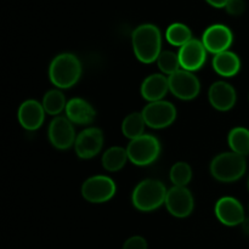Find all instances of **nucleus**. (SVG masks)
Returning a JSON list of instances; mask_svg holds the SVG:
<instances>
[{"label": "nucleus", "mask_w": 249, "mask_h": 249, "mask_svg": "<svg viewBox=\"0 0 249 249\" xmlns=\"http://www.w3.org/2000/svg\"><path fill=\"white\" fill-rule=\"evenodd\" d=\"M116 182L106 175H94L82 185V196L90 203H105L116 195Z\"/></svg>", "instance_id": "obj_6"}, {"label": "nucleus", "mask_w": 249, "mask_h": 249, "mask_svg": "<svg viewBox=\"0 0 249 249\" xmlns=\"http://www.w3.org/2000/svg\"><path fill=\"white\" fill-rule=\"evenodd\" d=\"M215 216L223 225L237 226L242 225L247 218L242 203L235 197H221L215 203Z\"/></svg>", "instance_id": "obj_13"}, {"label": "nucleus", "mask_w": 249, "mask_h": 249, "mask_svg": "<svg viewBox=\"0 0 249 249\" xmlns=\"http://www.w3.org/2000/svg\"><path fill=\"white\" fill-rule=\"evenodd\" d=\"M168 190L162 181L145 179L139 182L131 195V203L140 212H152L165 203Z\"/></svg>", "instance_id": "obj_3"}, {"label": "nucleus", "mask_w": 249, "mask_h": 249, "mask_svg": "<svg viewBox=\"0 0 249 249\" xmlns=\"http://www.w3.org/2000/svg\"><path fill=\"white\" fill-rule=\"evenodd\" d=\"M123 249H147V241L141 236H133L124 242Z\"/></svg>", "instance_id": "obj_28"}, {"label": "nucleus", "mask_w": 249, "mask_h": 249, "mask_svg": "<svg viewBox=\"0 0 249 249\" xmlns=\"http://www.w3.org/2000/svg\"><path fill=\"white\" fill-rule=\"evenodd\" d=\"M43 107L50 116H57L66 109V97L60 89H53L45 92L43 97Z\"/></svg>", "instance_id": "obj_24"}, {"label": "nucleus", "mask_w": 249, "mask_h": 249, "mask_svg": "<svg viewBox=\"0 0 249 249\" xmlns=\"http://www.w3.org/2000/svg\"><path fill=\"white\" fill-rule=\"evenodd\" d=\"M134 55L140 62L152 63L162 53V34L152 23L140 24L131 34Z\"/></svg>", "instance_id": "obj_1"}, {"label": "nucleus", "mask_w": 249, "mask_h": 249, "mask_svg": "<svg viewBox=\"0 0 249 249\" xmlns=\"http://www.w3.org/2000/svg\"><path fill=\"white\" fill-rule=\"evenodd\" d=\"M45 109H44L43 104L33 99L26 100L22 102L21 106L17 111V119L22 128L26 130L34 131L40 128L45 119Z\"/></svg>", "instance_id": "obj_15"}, {"label": "nucleus", "mask_w": 249, "mask_h": 249, "mask_svg": "<svg viewBox=\"0 0 249 249\" xmlns=\"http://www.w3.org/2000/svg\"><path fill=\"white\" fill-rule=\"evenodd\" d=\"M48 136L51 145L57 150H67L74 146L75 135L74 125L72 122L63 116H57L50 122L48 129Z\"/></svg>", "instance_id": "obj_9"}, {"label": "nucleus", "mask_w": 249, "mask_h": 249, "mask_svg": "<svg viewBox=\"0 0 249 249\" xmlns=\"http://www.w3.org/2000/svg\"><path fill=\"white\" fill-rule=\"evenodd\" d=\"M129 160L138 167L152 164L160 155V142L156 136L143 134L140 138L130 140L126 146Z\"/></svg>", "instance_id": "obj_5"}, {"label": "nucleus", "mask_w": 249, "mask_h": 249, "mask_svg": "<svg viewBox=\"0 0 249 249\" xmlns=\"http://www.w3.org/2000/svg\"><path fill=\"white\" fill-rule=\"evenodd\" d=\"M104 146V133L100 128L90 126L77 135L74 151L82 160H90L100 153Z\"/></svg>", "instance_id": "obj_10"}, {"label": "nucleus", "mask_w": 249, "mask_h": 249, "mask_svg": "<svg viewBox=\"0 0 249 249\" xmlns=\"http://www.w3.org/2000/svg\"><path fill=\"white\" fill-rule=\"evenodd\" d=\"M169 80V91L175 97L184 101H190L198 96L201 91V83L194 72L179 70L174 74L168 77Z\"/></svg>", "instance_id": "obj_8"}, {"label": "nucleus", "mask_w": 249, "mask_h": 249, "mask_svg": "<svg viewBox=\"0 0 249 249\" xmlns=\"http://www.w3.org/2000/svg\"><path fill=\"white\" fill-rule=\"evenodd\" d=\"M248 211H249V207H248Z\"/></svg>", "instance_id": "obj_31"}, {"label": "nucleus", "mask_w": 249, "mask_h": 249, "mask_svg": "<svg viewBox=\"0 0 249 249\" xmlns=\"http://www.w3.org/2000/svg\"><path fill=\"white\" fill-rule=\"evenodd\" d=\"M156 62H157V66L160 72L164 75H168V77L174 74L179 70H181L179 55H178V53H174V51L162 50V53H160Z\"/></svg>", "instance_id": "obj_25"}, {"label": "nucleus", "mask_w": 249, "mask_h": 249, "mask_svg": "<svg viewBox=\"0 0 249 249\" xmlns=\"http://www.w3.org/2000/svg\"><path fill=\"white\" fill-rule=\"evenodd\" d=\"M66 117L78 125L91 124L96 118V111L94 107L82 97H73L68 100L66 105Z\"/></svg>", "instance_id": "obj_17"}, {"label": "nucleus", "mask_w": 249, "mask_h": 249, "mask_svg": "<svg viewBox=\"0 0 249 249\" xmlns=\"http://www.w3.org/2000/svg\"><path fill=\"white\" fill-rule=\"evenodd\" d=\"M225 9L228 14L231 15V16H240L246 10L245 0H229Z\"/></svg>", "instance_id": "obj_27"}, {"label": "nucleus", "mask_w": 249, "mask_h": 249, "mask_svg": "<svg viewBox=\"0 0 249 249\" xmlns=\"http://www.w3.org/2000/svg\"><path fill=\"white\" fill-rule=\"evenodd\" d=\"M82 71V62L74 53H63L51 61L49 79L57 89H70L80 79Z\"/></svg>", "instance_id": "obj_2"}, {"label": "nucleus", "mask_w": 249, "mask_h": 249, "mask_svg": "<svg viewBox=\"0 0 249 249\" xmlns=\"http://www.w3.org/2000/svg\"><path fill=\"white\" fill-rule=\"evenodd\" d=\"M247 170L245 156L238 153L224 152L213 158L211 163V174L220 182H233L240 180Z\"/></svg>", "instance_id": "obj_4"}, {"label": "nucleus", "mask_w": 249, "mask_h": 249, "mask_svg": "<svg viewBox=\"0 0 249 249\" xmlns=\"http://www.w3.org/2000/svg\"><path fill=\"white\" fill-rule=\"evenodd\" d=\"M169 91V80L163 73H153L143 79L141 84V96L148 102L160 101Z\"/></svg>", "instance_id": "obj_18"}, {"label": "nucleus", "mask_w": 249, "mask_h": 249, "mask_svg": "<svg viewBox=\"0 0 249 249\" xmlns=\"http://www.w3.org/2000/svg\"><path fill=\"white\" fill-rule=\"evenodd\" d=\"M146 126L147 125H146L142 113L141 112H133L123 119L122 133L129 140H134V139L140 138L141 135L145 134Z\"/></svg>", "instance_id": "obj_21"}, {"label": "nucleus", "mask_w": 249, "mask_h": 249, "mask_svg": "<svg viewBox=\"0 0 249 249\" xmlns=\"http://www.w3.org/2000/svg\"><path fill=\"white\" fill-rule=\"evenodd\" d=\"M129 160L128 151L122 146H112L102 155V167L107 172H118Z\"/></svg>", "instance_id": "obj_20"}, {"label": "nucleus", "mask_w": 249, "mask_h": 249, "mask_svg": "<svg viewBox=\"0 0 249 249\" xmlns=\"http://www.w3.org/2000/svg\"><path fill=\"white\" fill-rule=\"evenodd\" d=\"M207 49L203 45L202 40L198 39H191L187 44L179 49L178 55H179L180 66L182 70L189 71V72H196L201 70L207 61Z\"/></svg>", "instance_id": "obj_14"}, {"label": "nucleus", "mask_w": 249, "mask_h": 249, "mask_svg": "<svg viewBox=\"0 0 249 249\" xmlns=\"http://www.w3.org/2000/svg\"><path fill=\"white\" fill-rule=\"evenodd\" d=\"M208 99L212 106L220 112L230 111L237 101L235 88L224 80L213 83L208 90Z\"/></svg>", "instance_id": "obj_16"}, {"label": "nucleus", "mask_w": 249, "mask_h": 249, "mask_svg": "<svg viewBox=\"0 0 249 249\" xmlns=\"http://www.w3.org/2000/svg\"><path fill=\"white\" fill-rule=\"evenodd\" d=\"M146 125L152 129H164L174 123L177 119V108L169 101L150 102L141 111Z\"/></svg>", "instance_id": "obj_7"}, {"label": "nucleus", "mask_w": 249, "mask_h": 249, "mask_svg": "<svg viewBox=\"0 0 249 249\" xmlns=\"http://www.w3.org/2000/svg\"><path fill=\"white\" fill-rule=\"evenodd\" d=\"M228 142L231 151L241 156L249 155V129L245 126H236L231 129L228 136Z\"/></svg>", "instance_id": "obj_22"}, {"label": "nucleus", "mask_w": 249, "mask_h": 249, "mask_svg": "<svg viewBox=\"0 0 249 249\" xmlns=\"http://www.w3.org/2000/svg\"><path fill=\"white\" fill-rule=\"evenodd\" d=\"M169 178L174 186L186 187L192 179L191 167L186 162H177L170 168Z\"/></svg>", "instance_id": "obj_26"}, {"label": "nucleus", "mask_w": 249, "mask_h": 249, "mask_svg": "<svg viewBox=\"0 0 249 249\" xmlns=\"http://www.w3.org/2000/svg\"><path fill=\"white\" fill-rule=\"evenodd\" d=\"M165 39L173 46L181 48L185 44L189 43L192 38V32L186 24L184 23H172L165 32Z\"/></svg>", "instance_id": "obj_23"}, {"label": "nucleus", "mask_w": 249, "mask_h": 249, "mask_svg": "<svg viewBox=\"0 0 249 249\" xmlns=\"http://www.w3.org/2000/svg\"><path fill=\"white\" fill-rule=\"evenodd\" d=\"M242 229H243V232L249 236V218L245 219V221L242 223Z\"/></svg>", "instance_id": "obj_30"}, {"label": "nucleus", "mask_w": 249, "mask_h": 249, "mask_svg": "<svg viewBox=\"0 0 249 249\" xmlns=\"http://www.w3.org/2000/svg\"><path fill=\"white\" fill-rule=\"evenodd\" d=\"M213 68L221 77H235L241 70V60L237 53L228 50L216 53L213 57Z\"/></svg>", "instance_id": "obj_19"}, {"label": "nucleus", "mask_w": 249, "mask_h": 249, "mask_svg": "<svg viewBox=\"0 0 249 249\" xmlns=\"http://www.w3.org/2000/svg\"><path fill=\"white\" fill-rule=\"evenodd\" d=\"M207 2H208L209 5H212V6L214 7H225L226 4H228L229 0H206Z\"/></svg>", "instance_id": "obj_29"}, {"label": "nucleus", "mask_w": 249, "mask_h": 249, "mask_svg": "<svg viewBox=\"0 0 249 249\" xmlns=\"http://www.w3.org/2000/svg\"><path fill=\"white\" fill-rule=\"evenodd\" d=\"M202 43L208 53L216 55L230 49L233 43V34L231 29L224 24H213L204 31Z\"/></svg>", "instance_id": "obj_12"}, {"label": "nucleus", "mask_w": 249, "mask_h": 249, "mask_svg": "<svg viewBox=\"0 0 249 249\" xmlns=\"http://www.w3.org/2000/svg\"><path fill=\"white\" fill-rule=\"evenodd\" d=\"M165 207L175 218H186L194 212L195 199L187 187L173 186L168 190Z\"/></svg>", "instance_id": "obj_11"}]
</instances>
